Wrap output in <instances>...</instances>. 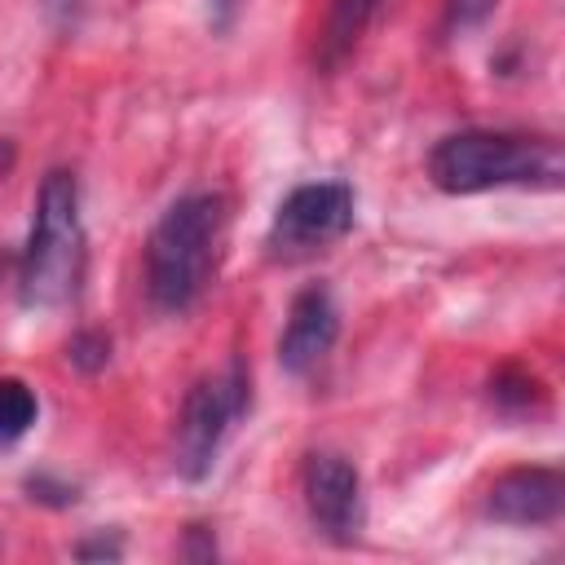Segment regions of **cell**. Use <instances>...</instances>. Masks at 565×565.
<instances>
[{
    "label": "cell",
    "mask_w": 565,
    "mask_h": 565,
    "mask_svg": "<svg viewBox=\"0 0 565 565\" xmlns=\"http://www.w3.org/2000/svg\"><path fill=\"white\" fill-rule=\"evenodd\" d=\"M499 0H446V31H472L494 13Z\"/></svg>",
    "instance_id": "4fadbf2b"
},
{
    "label": "cell",
    "mask_w": 565,
    "mask_h": 565,
    "mask_svg": "<svg viewBox=\"0 0 565 565\" xmlns=\"http://www.w3.org/2000/svg\"><path fill=\"white\" fill-rule=\"evenodd\" d=\"M300 490H305V512L322 539L353 543L362 534L366 499H362V472L353 468V459H344L340 450H313L305 459Z\"/></svg>",
    "instance_id": "8992f818"
},
{
    "label": "cell",
    "mask_w": 565,
    "mask_h": 565,
    "mask_svg": "<svg viewBox=\"0 0 565 565\" xmlns=\"http://www.w3.org/2000/svg\"><path fill=\"white\" fill-rule=\"evenodd\" d=\"M490 402H494L503 415H525V411L543 406V388H539V380H530V375H521V371H499V375L490 380Z\"/></svg>",
    "instance_id": "8fae6325"
},
{
    "label": "cell",
    "mask_w": 565,
    "mask_h": 565,
    "mask_svg": "<svg viewBox=\"0 0 565 565\" xmlns=\"http://www.w3.org/2000/svg\"><path fill=\"white\" fill-rule=\"evenodd\" d=\"M349 230H353V185L305 181L278 203L265 247L274 260H305V256L340 243Z\"/></svg>",
    "instance_id": "5b68a950"
},
{
    "label": "cell",
    "mask_w": 565,
    "mask_h": 565,
    "mask_svg": "<svg viewBox=\"0 0 565 565\" xmlns=\"http://www.w3.org/2000/svg\"><path fill=\"white\" fill-rule=\"evenodd\" d=\"M84 278V225L75 172L53 168L35 194V221L18 256V300L26 309H57Z\"/></svg>",
    "instance_id": "3957f363"
},
{
    "label": "cell",
    "mask_w": 565,
    "mask_h": 565,
    "mask_svg": "<svg viewBox=\"0 0 565 565\" xmlns=\"http://www.w3.org/2000/svg\"><path fill=\"white\" fill-rule=\"evenodd\" d=\"M384 0H331V18H327V31H322V66H340L362 31L371 26V18L380 13Z\"/></svg>",
    "instance_id": "9c48e42d"
},
{
    "label": "cell",
    "mask_w": 565,
    "mask_h": 565,
    "mask_svg": "<svg viewBox=\"0 0 565 565\" xmlns=\"http://www.w3.org/2000/svg\"><path fill=\"white\" fill-rule=\"evenodd\" d=\"M75 556H79V561H119V556H124V543H119V539L97 534V539L75 543Z\"/></svg>",
    "instance_id": "9a60e30c"
},
{
    "label": "cell",
    "mask_w": 565,
    "mask_h": 565,
    "mask_svg": "<svg viewBox=\"0 0 565 565\" xmlns=\"http://www.w3.org/2000/svg\"><path fill=\"white\" fill-rule=\"evenodd\" d=\"M561 172H565V159L552 137H521V132H490V128L450 132L428 154V177L446 194H481L503 185L556 190Z\"/></svg>",
    "instance_id": "7a4b0ae2"
},
{
    "label": "cell",
    "mask_w": 565,
    "mask_h": 565,
    "mask_svg": "<svg viewBox=\"0 0 565 565\" xmlns=\"http://www.w3.org/2000/svg\"><path fill=\"white\" fill-rule=\"evenodd\" d=\"M35 415H40L35 388L18 375H0V450L18 446L35 428Z\"/></svg>",
    "instance_id": "30bf717a"
},
{
    "label": "cell",
    "mask_w": 565,
    "mask_h": 565,
    "mask_svg": "<svg viewBox=\"0 0 565 565\" xmlns=\"http://www.w3.org/2000/svg\"><path fill=\"white\" fill-rule=\"evenodd\" d=\"M565 503V477L556 468H508L486 490V516L499 525H552Z\"/></svg>",
    "instance_id": "ba28073f"
},
{
    "label": "cell",
    "mask_w": 565,
    "mask_h": 565,
    "mask_svg": "<svg viewBox=\"0 0 565 565\" xmlns=\"http://www.w3.org/2000/svg\"><path fill=\"white\" fill-rule=\"evenodd\" d=\"M66 358H71V366H79V371H102L106 358H110V340H106L102 331H79V335L66 344Z\"/></svg>",
    "instance_id": "7c38bea8"
},
{
    "label": "cell",
    "mask_w": 565,
    "mask_h": 565,
    "mask_svg": "<svg viewBox=\"0 0 565 565\" xmlns=\"http://www.w3.org/2000/svg\"><path fill=\"white\" fill-rule=\"evenodd\" d=\"M340 335V309L331 300L327 287H305L291 309H287V322H282V335H278V362L287 375H309L335 344Z\"/></svg>",
    "instance_id": "52a82bcc"
},
{
    "label": "cell",
    "mask_w": 565,
    "mask_h": 565,
    "mask_svg": "<svg viewBox=\"0 0 565 565\" xmlns=\"http://www.w3.org/2000/svg\"><path fill=\"white\" fill-rule=\"evenodd\" d=\"M225 234V199L212 190L181 194L146 238V296L163 313H185L212 269Z\"/></svg>",
    "instance_id": "6da1fadb"
},
{
    "label": "cell",
    "mask_w": 565,
    "mask_h": 565,
    "mask_svg": "<svg viewBox=\"0 0 565 565\" xmlns=\"http://www.w3.org/2000/svg\"><path fill=\"white\" fill-rule=\"evenodd\" d=\"M181 556L185 561H212L216 556V539L207 525H190L185 530V543H181Z\"/></svg>",
    "instance_id": "5bb4252c"
},
{
    "label": "cell",
    "mask_w": 565,
    "mask_h": 565,
    "mask_svg": "<svg viewBox=\"0 0 565 565\" xmlns=\"http://www.w3.org/2000/svg\"><path fill=\"white\" fill-rule=\"evenodd\" d=\"M247 411V371L243 362H230L216 375H203L177 415V441H172V463L185 481H203L216 468V455L234 428V419Z\"/></svg>",
    "instance_id": "277c9868"
}]
</instances>
